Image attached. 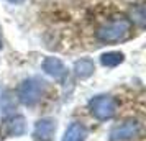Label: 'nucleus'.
I'll list each match as a JSON object with an SVG mask.
<instances>
[{
  "instance_id": "nucleus-8",
  "label": "nucleus",
  "mask_w": 146,
  "mask_h": 141,
  "mask_svg": "<svg viewBox=\"0 0 146 141\" xmlns=\"http://www.w3.org/2000/svg\"><path fill=\"white\" fill-rule=\"evenodd\" d=\"M86 128L80 123H72L71 126L66 130L62 141H84L86 140Z\"/></svg>"
},
{
  "instance_id": "nucleus-1",
  "label": "nucleus",
  "mask_w": 146,
  "mask_h": 141,
  "mask_svg": "<svg viewBox=\"0 0 146 141\" xmlns=\"http://www.w3.org/2000/svg\"><path fill=\"white\" fill-rule=\"evenodd\" d=\"M130 31H131V21L126 18H117L99 28L97 38L104 43H117V41L128 38Z\"/></svg>"
},
{
  "instance_id": "nucleus-7",
  "label": "nucleus",
  "mask_w": 146,
  "mask_h": 141,
  "mask_svg": "<svg viewBox=\"0 0 146 141\" xmlns=\"http://www.w3.org/2000/svg\"><path fill=\"white\" fill-rule=\"evenodd\" d=\"M35 134H36V138H40L41 141H49L54 134V121L49 120V118L40 120L36 123Z\"/></svg>"
},
{
  "instance_id": "nucleus-10",
  "label": "nucleus",
  "mask_w": 146,
  "mask_h": 141,
  "mask_svg": "<svg viewBox=\"0 0 146 141\" xmlns=\"http://www.w3.org/2000/svg\"><path fill=\"white\" fill-rule=\"evenodd\" d=\"M102 64L107 67H113V66H117V64H120L121 61H123V54L121 53H105L104 56H102Z\"/></svg>"
},
{
  "instance_id": "nucleus-2",
  "label": "nucleus",
  "mask_w": 146,
  "mask_h": 141,
  "mask_svg": "<svg viewBox=\"0 0 146 141\" xmlns=\"http://www.w3.org/2000/svg\"><path fill=\"white\" fill-rule=\"evenodd\" d=\"M90 110L97 120H108L117 112V100L110 95H99L90 100Z\"/></svg>"
},
{
  "instance_id": "nucleus-4",
  "label": "nucleus",
  "mask_w": 146,
  "mask_h": 141,
  "mask_svg": "<svg viewBox=\"0 0 146 141\" xmlns=\"http://www.w3.org/2000/svg\"><path fill=\"white\" fill-rule=\"evenodd\" d=\"M138 133H139V123H136V121H125V123H120V125L112 128L110 141L126 140V138L136 136Z\"/></svg>"
},
{
  "instance_id": "nucleus-5",
  "label": "nucleus",
  "mask_w": 146,
  "mask_h": 141,
  "mask_svg": "<svg viewBox=\"0 0 146 141\" xmlns=\"http://www.w3.org/2000/svg\"><path fill=\"white\" fill-rule=\"evenodd\" d=\"M25 118L23 117H13V118H10V120L5 121V125H3V131L5 134L8 136H18V134H23L25 133Z\"/></svg>"
},
{
  "instance_id": "nucleus-11",
  "label": "nucleus",
  "mask_w": 146,
  "mask_h": 141,
  "mask_svg": "<svg viewBox=\"0 0 146 141\" xmlns=\"http://www.w3.org/2000/svg\"><path fill=\"white\" fill-rule=\"evenodd\" d=\"M0 49H2V38H0Z\"/></svg>"
},
{
  "instance_id": "nucleus-12",
  "label": "nucleus",
  "mask_w": 146,
  "mask_h": 141,
  "mask_svg": "<svg viewBox=\"0 0 146 141\" xmlns=\"http://www.w3.org/2000/svg\"><path fill=\"white\" fill-rule=\"evenodd\" d=\"M10 2H21V0H10Z\"/></svg>"
},
{
  "instance_id": "nucleus-9",
  "label": "nucleus",
  "mask_w": 146,
  "mask_h": 141,
  "mask_svg": "<svg viewBox=\"0 0 146 141\" xmlns=\"http://www.w3.org/2000/svg\"><path fill=\"white\" fill-rule=\"evenodd\" d=\"M94 62L90 59H80L76 62V74L79 75L80 79H86L94 72Z\"/></svg>"
},
{
  "instance_id": "nucleus-6",
  "label": "nucleus",
  "mask_w": 146,
  "mask_h": 141,
  "mask_svg": "<svg viewBox=\"0 0 146 141\" xmlns=\"http://www.w3.org/2000/svg\"><path fill=\"white\" fill-rule=\"evenodd\" d=\"M43 69H44L46 74L53 75L54 79H61L62 75L66 74V67H64V64H62L59 59H56V58H48V59H44Z\"/></svg>"
},
{
  "instance_id": "nucleus-3",
  "label": "nucleus",
  "mask_w": 146,
  "mask_h": 141,
  "mask_svg": "<svg viewBox=\"0 0 146 141\" xmlns=\"http://www.w3.org/2000/svg\"><path fill=\"white\" fill-rule=\"evenodd\" d=\"M41 92H43V82L36 79H28L18 89V97L25 105H35L41 99Z\"/></svg>"
}]
</instances>
